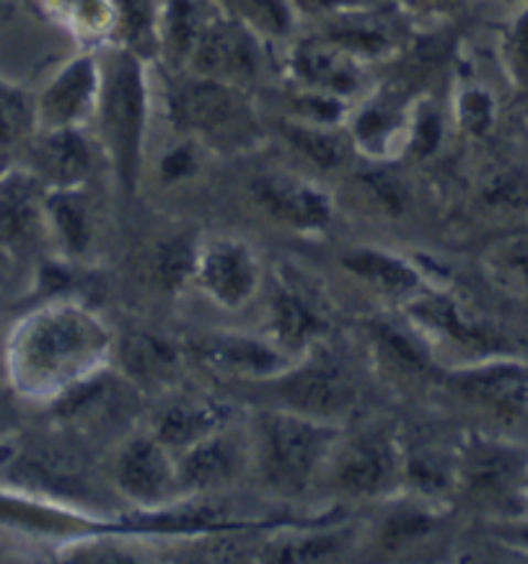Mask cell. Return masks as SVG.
<instances>
[{"instance_id":"cell-1","label":"cell","mask_w":528,"mask_h":564,"mask_svg":"<svg viewBox=\"0 0 528 564\" xmlns=\"http://www.w3.org/2000/svg\"><path fill=\"white\" fill-rule=\"evenodd\" d=\"M337 445L340 430L332 420L295 410L267 412L257 425V454L265 479L288 495H301L332 462Z\"/></svg>"},{"instance_id":"cell-2","label":"cell","mask_w":528,"mask_h":564,"mask_svg":"<svg viewBox=\"0 0 528 564\" xmlns=\"http://www.w3.org/2000/svg\"><path fill=\"white\" fill-rule=\"evenodd\" d=\"M13 339V366L19 368L21 383L42 389L65 381L76 370L80 373L88 355L107 337L88 316L61 308L34 316Z\"/></svg>"},{"instance_id":"cell-3","label":"cell","mask_w":528,"mask_h":564,"mask_svg":"<svg viewBox=\"0 0 528 564\" xmlns=\"http://www.w3.org/2000/svg\"><path fill=\"white\" fill-rule=\"evenodd\" d=\"M104 132H107L117 176L132 189L138 176L140 148L146 130V78L143 65L132 52H115L107 61L99 88Z\"/></svg>"},{"instance_id":"cell-4","label":"cell","mask_w":528,"mask_h":564,"mask_svg":"<svg viewBox=\"0 0 528 564\" xmlns=\"http://www.w3.org/2000/svg\"><path fill=\"white\" fill-rule=\"evenodd\" d=\"M171 107L184 130L218 148L247 145L257 135L255 111L234 84L197 76L176 88Z\"/></svg>"},{"instance_id":"cell-5","label":"cell","mask_w":528,"mask_h":564,"mask_svg":"<svg viewBox=\"0 0 528 564\" xmlns=\"http://www.w3.org/2000/svg\"><path fill=\"white\" fill-rule=\"evenodd\" d=\"M187 63L195 76L239 86L257 76L259 47L244 21L239 24V21L213 17L197 36Z\"/></svg>"},{"instance_id":"cell-6","label":"cell","mask_w":528,"mask_h":564,"mask_svg":"<svg viewBox=\"0 0 528 564\" xmlns=\"http://www.w3.org/2000/svg\"><path fill=\"white\" fill-rule=\"evenodd\" d=\"M195 278L203 291L226 308H239L255 299L259 288V262L249 243L239 239H213L197 249Z\"/></svg>"},{"instance_id":"cell-7","label":"cell","mask_w":528,"mask_h":564,"mask_svg":"<svg viewBox=\"0 0 528 564\" xmlns=\"http://www.w3.org/2000/svg\"><path fill=\"white\" fill-rule=\"evenodd\" d=\"M337 485L349 495L374 497L384 495L397 485L401 458L397 443L378 430H366L340 443L332 456Z\"/></svg>"},{"instance_id":"cell-8","label":"cell","mask_w":528,"mask_h":564,"mask_svg":"<svg viewBox=\"0 0 528 564\" xmlns=\"http://www.w3.org/2000/svg\"><path fill=\"white\" fill-rule=\"evenodd\" d=\"M117 485L132 502L159 508L182 489L180 469L171 462V451L159 437H136L122 448L117 462Z\"/></svg>"},{"instance_id":"cell-9","label":"cell","mask_w":528,"mask_h":564,"mask_svg":"<svg viewBox=\"0 0 528 564\" xmlns=\"http://www.w3.org/2000/svg\"><path fill=\"white\" fill-rule=\"evenodd\" d=\"M282 391H285L290 410L311 414V417L319 420L337 417L355 399L353 378L330 355L306 360V366L288 373Z\"/></svg>"},{"instance_id":"cell-10","label":"cell","mask_w":528,"mask_h":564,"mask_svg":"<svg viewBox=\"0 0 528 564\" xmlns=\"http://www.w3.org/2000/svg\"><path fill=\"white\" fill-rule=\"evenodd\" d=\"M459 389L468 402L485 406L505 420L528 414V368L513 360H489L459 376Z\"/></svg>"},{"instance_id":"cell-11","label":"cell","mask_w":528,"mask_h":564,"mask_svg":"<svg viewBox=\"0 0 528 564\" xmlns=\"http://www.w3.org/2000/svg\"><path fill=\"white\" fill-rule=\"evenodd\" d=\"M459 471L466 487L482 497H508L513 492L524 495L528 458L516 445H505L500 441H474L468 443Z\"/></svg>"},{"instance_id":"cell-12","label":"cell","mask_w":528,"mask_h":564,"mask_svg":"<svg viewBox=\"0 0 528 564\" xmlns=\"http://www.w3.org/2000/svg\"><path fill=\"white\" fill-rule=\"evenodd\" d=\"M101 88V73L88 57H78L44 88L36 117L44 130L76 128L84 117L94 109L96 96Z\"/></svg>"},{"instance_id":"cell-13","label":"cell","mask_w":528,"mask_h":564,"mask_svg":"<svg viewBox=\"0 0 528 564\" xmlns=\"http://www.w3.org/2000/svg\"><path fill=\"white\" fill-rule=\"evenodd\" d=\"M255 197L267 213L299 231H319L332 218L330 197L295 176H262L255 182Z\"/></svg>"},{"instance_id":"cell-14","label":"cell","mask_w":528,"mask_h":564,"mask_svg":"<svg viewBox=\"0 0 528 564\" xmlns=\"http://www.w3.org/2000/svg\"><path fill=\"white\" fill-rule=\"evenodd\" d=\"M241 441L234 433H226L223 427L184 451V454H180V462H176L180 481L187 489H211L228 485L241 471Z\"/></svg>"},{"instance_id":"cell-15","label":"cell","mask_w":528,"mask_h":564,"mask_svg":"<svg viewBox=\"0 0 528 564\" xmlns=\"http://www.w3.org/2000/svg\"><path fill=\"white\" fill-rule=\"evenodd\" d=\"M226 417V406L205 402V399H182L163 410L159 425H155V437L171 454H184L192 445L205 441L207 435L218 433Z\"/></svg>"},{"instance_id":"cell-16","label":"cell","mask_w":528,"mask_h":564,"mask_svg":"<svg viewBox=\"0 0 528 564\" xmlns=\"http://www.w3.org/2000/svg\"><path fill=\"white\" fill-rule=\"evenodd\" d=\"M36 166L55 189L78 187L91 169V151L76 128L47 130L36 145Z\"/></svg>"},{"instance_id":"cell-17","label":"cell","mask_w":528,"mask_h":564,"mask_svg":"<svg viewBox=\"0 0 528 564\" xmlns=\"http://www.w3.org/2000/svg\"><path fill=\"white\" fill-rule=\"evenodd\" d=\"M293 68L299 73L301 80L322 94H349L355 91L360 84L358 68L347 57V50H342L340 44H303L293 55Z\"/></svg>"},{"instance_id":"cell-18","label":"cell","mask_w":528,"mask_h":564,"mask_svg":"<svg viewBox=\"0 0 528 564\" xmlns=\"http://www.w3.org/2000/svg\"><path fill=\"white\" fill-rule=\"evenodd\" d=\"M44 215V199L32 176L13 172L0 180V239L13 243L29 239Z\"/></svg>"},{"instance_id":"cell-19","label":"cell","mask_w":528,"mask_h":564,"mask_svg":"<svg viewBox=\"0 0 528 564\" xmlns=\"http://www.w3.org/2000/svg\"><path fill=\"white\" fill-rule=\"evenodd\" d=\"M203 355L211 366L239 370V373L272 376L282 370V355L255 337H215L205 343Z\"/></svg>"},{"instance_id":"cell-20","label":"cell","mask_w":528,"mask_h":564,"mask_svg":"<svg viewBox=\"0 0 528 564\" xmlns=\"http://www.w3.org/2000/svg\"><path fill=\"white\" fill-rule=\"evenodd\" d=\"M345 267L349 272H355L378 291L391 293V295H407L414 293L420 288L418 272L412 270L401 259L384 254V251L374 249H360L345 257Z\"/></svg>"},{"instance_id":"cell-21","label":"cell","mask_w":528,"mask_h":564,"mask_svg":"<svg viewBox=\"0 0 528 564\" xmlns=\"http://www.w3.org/2000/svg\"><path fill=\"white\" fill-rule=\"evenodd\" d=\"M274 334L280 345L288 350H301L306 343L326 332V322L319 316L314 303H309L301 293L282 291L274 299Z\"/></svg>"},{"instance_id":"cell-22","label":"cell","mask_w":528,"mask_h":564,"mask_svg":"<svg viewBox=\"0 0 528 564\" xmlns=\"http://www.w3.org/2000/svg\"><path fill=\"white\" fill-rule=\"evenodd\" d=\"M44 213L61 234V239L71 251H84L91 241V220H88L86 199L76 187H61L44 197Z\"/></svg>"},{"instance_id":"cell-23","label":"cell","mask_w":528,"mask_h":564,"mask_svg":"<svg viewBox=\"0 0 528 564\" xmlns=\"http://www.w3.org/2000/svg\"><path fill=\"white\" fill-rule=\"evenodd\" d=\"M213 19L205 0H171L163 17V40L176 61H187L197 36Z\"/></svg>"},{"instance_id":"cell-24","label":"cell","mask_w":528,"mask_h":564,"mask_svg":"<svg viewBox=\"0 0 528 564\" xmlns=\"http://www.w3.org/2000/svg\"><path fill=\"white\" fill-rule=\"evenodd\" d=\"M125 362L138 378H163L176 366L174 347L153 334H136L125 345Z\"/></svg>"},{"instance_id":"cell-25","label":"cell","mask_w":528,"mask_h":564,"mask_svg":"<svg viewBox=\"0 0 528 564\" xmlns=\"http://www.w3.org/2000/svg\"><path fill=\"white\" fill-rule=\"evenodd\" d=\"M251 32L280 36L290 29L288 0H226Z\"/></svg>"},{"instance_id":"cell-26","label":"cell","mask_w":528,"mask_h":564,"mask_svg":"<svg viewBox=\"0 0 528 564\" xmlns=\"http://www.w3.org/2000/svg\"><path fill=\"white\" fill-rule=\"evenodd\" d=\"M285 135L303 155H309L311 161L324 169L337 166V163L345 159L342 140L330 130L316 128V124H293V128H288Z\"/></svg>"},{"instance_id":"cell-27","label":"cell","mask_w":528,"mask_h":564,"mask_svg":"<svg viewBox=\"0 0 528 564\" xmlns=\"http://www.w3.org/2000/svg\"><path fill=\"white\" fill-rule=\"evenodd\" d=\"M495 278L518 293H528V239H510L489 254Z\"/></svg>"},{"instance_id":"cell-28","label":"cell","mask_w":528,"mask_h":564,"mask_svg":"<svg viewBox=\"0 0 528 564\" xmlns=\"http://www.w3.org/2000/svg\"><path fill=\"white\" fill-rule=\"evenodd\" d=\"M195 262H197V249L190 247V243L174 241L166 243L161 249V254L155 257V274H159L161 285L176 288L182 285L190 274H195Z\"/></svg>"},{"instance_id":"cell-29","label":"cell","mask_w":528,"mask_h":564,"mask_svg":"<svg viewBox=\"0 0 528 564\" xmlns=\"http://www.w3.org/2000/svg\"><path fill=\"white\" fill-rule=\"evenodd\" d=\"M32 122V109L24 96L17 88L0 84V140L3 143H13L29 130Z\"/></svg>"},{"instance_id":"cell-30","label":"cell","mask_w":528,"mask_h":564,"mask_svg":"<svg viewBox=\"0 0 528 564\" xmlns=\"http://www.w3.org/2000/svg\"><path fill=\"white\" fill-rule=\"evenodd\" d=\"M342 546L340 536H311V539H303V541H288V544L278 546L280 554H272L267 556V560H274V562H314V560H324V556H330L332 552H337Z\"/></svg>"},{"instance_id":"cell-31","label":"cell","mask_w":528,"mask_h":564,"mask_svg":"<svg viewBox=\"0 0 528 564\" xmlns=\"http://www.w3.org/2000/svg\"><path fill=\"white\" fill-rule=\"evenodd\" d=\"M122 19L136 47H146L155 36V13L151 0H122Z\"/></svg>"},{"instance_id":"cell-32","label":"cell","mask_w":528,"mask_h":564,"mask_svg":"<svg viewBox=\"0 0 528 564\" xmlns=\"http://www.w3.org/2000/svg\"><path fill=\"white\" fill-rule=\"evenodd\" d=\"M461 122L468 132L474 135H482L489 124H493V99L482 91V88H468V91L461 96Z\"/></svg>"},{"instance_id":"cell-33","label":"cell","mask_w":528,"mask_h":564,"mask_svg":"<svg viewBox=\"0 0 528 564\" xmlns=\"http://www.w3.org/2000/svg\"><path fill=\"white\" fill-rule=\"evenodd\" d=\"M510 57L520 76L528 78V13H524V17L516 21V26H513Z\"/></svg>"},{"instance_id":"cell-34","label":"cell","mask_w":528,"mask_h":564,"mask_svg":"<svg viewBox=\"0 0 528 564\" xmlns=\"http://www.w3.org/2000/svg\"><path fill=\"white\" fill-rule=\"evenodd\" d=\"M192 172V153L187 148H176V151H171L166 155V161H163V174L169 176V180H176V176H184Z\"/></svg>"},{"instance_id":"cell-35","label":"cell","mask_w":528,"mask_h":564,"mask_svg":"<svg viewBox=\"0 0 528 564\" xmlns=\"http://www.w3.org/2000/svg\"><path fill=\"white\" fill-rule=\"evenodd\" d=\"M319 9H347V6L358 3V0H311Z\"/></svg>"},{"instance_id":"cell-36","label":"cell","mask_w":528,"mask_h":564,"mask_svg":"<svg viewBox=\"0 0 528 564\" xmlns=\"http://www.w3.org/2000/svg\"><path fill=\"white\" fill-rule=\"evenodd\" d=\"M516 539L520 541V544H526V546H528V525H526V529L516 531Z\"/></svg>"},{"instance_id":"cell-37","label":"cell","mask_w":528,"mask_h":564,"mask_svg":"<svg viewBox=\"0 0 528 564\" xmlns=\"http://www.w3.org/2000/svg\"><path fill=\"white\" fill-rule=\"evenodd\" d=\"M524 497L528 500V477H526V487H524Z\"/></svg>"},{"instance_id":"cell-38","label":"cell","mask_w":528,"mask_h":564,"mask_svg":"<svg viewBox=\"0 0 528 564\" xmlns=\"http://www.w3.org/2000/svg\"><path fill=\"white\" fill-rule=\"evenodd\" d=\"M425 3H438V0H425Z\"/></svg>"}]
</instances>
